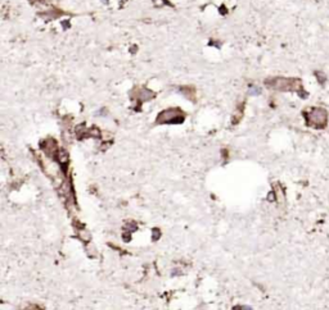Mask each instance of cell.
Listing matches in <instances>:
<instances>
[{
  "label": "cell",
  "instance_id": "6da1fadb",
  "mask_svg": "<svg viewBox=\"0 0 329 310\" xmlns=\"http://www.w3.org/2000/svg\"><path fill=\"white\" fill-rule=\"evenodd\" d=\"M268 85L275 90L282 91H302L301 81L296 78H274L269 81Z\"/></svg>",
  "mask_w": 329,
  "mask_h": 310
},
{
  "label": "cell",
  "instance_id": "7a4b0ae2",
  "mask_svg": "<svg viewBox=\"0 0 329 310\" xmlns=\"http://www.w3.org/2000/svg\"><path fill=\"white\" fill-rule=\"evenodd\" d=\"M307 121L314 127L322 128L327 123V112L324 109H314L307 114Z\"/></svg>",
  "mask_w": 329,
  "mask_h": 310
},
{
  "label": "cell",
  "instance_id": "3957f363",
  "mask_svg": "<svg viewBox=\"0 0 329 310\" xmlns=\"http://www.w3.org/2000/svg\"><path fill=\"white\" fill-rule=\"evenodd\" d=\"M315 76L319 78V82H320V83H323L324 81H325V76H324L322 72H316V73H315Z\"/></svg>",
  "mask_w": 329,
  "mask_h": 310
}]
</instances>
